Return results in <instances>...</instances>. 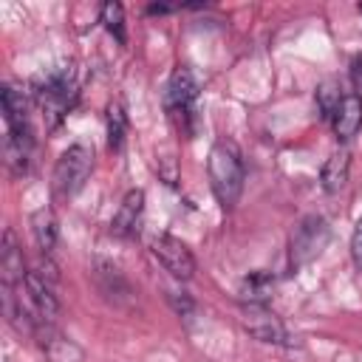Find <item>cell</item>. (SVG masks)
I'll list each match as a JSON object with an SVG mask.
<instances>
[{"instance_id":"cell-10","label":"cell","mask_w":362,"mask_h":362,"mask_svg":"<svg viewBox=\"0 0 362 362\" xmlns=\"http://www.w3.org/2000/svg\"><path fill=\"white\" fill-rule=\"evenodd\" d=\"M141 212H144V192L141 189H130L122 198V204H119V209H116V215L110 221V232L119 235V238L136 235L139 221H141Z\"/></svg>"},{"instance_id":"cell-19","label":"cell","mask_w":362,"mask_h":362,"mask_svg":"<svg viewBox=\"0 0 362 362\" xmlns=\"http://www.w3.org/2000/svg\"><path fill=\"white\" fill-rule=\"evenodd\" d=\"M351 255H354V263L362 269V215L354 226V238H351Z\"/></svg>"},{"instance_id":"cell-3","label":"cell","mask_w":362,"mask_h":362,"mask_svg":"<svg viewBox=\"0 0 362 362\" xmlns=\"http://www.w3.org/2000/svg\"><path fill=\"white\" fill-rule=\"evenodd\" d=\"M90 170H93V150H88L85 144H71L57 158L54 178H51L54 195L57 198H71L74 192H79L82 184L88 181Z\"/></svg>"},{"instance_id":"cell-20","label":"cell","mask_w":362,"mask_h":362,"mask_svg":"<svg viewBox=\"0 0 362 362\" xmlns=\"http://www.w3.org/2000/svg\"><path fill=\"white\" fill-rule=\"evenodd\" d=\"M351 74H354V82H356V88L362 90V54L354 59V68H351Z\"/></svg>"},{"instance_id":"cell-7","label":"cell","mask_w":362,"mask_h":362,"mask_svg":"<svg viewBox=\"0 0 362 362\" xmlns=\"http://www.w3.org/2000/svg\"><path fill=\"white\" fill-rule=\"evenodd\" d=\"M195 99H198V79L192 76L189 68H175L164 88V107L173 116H178V113L184 116V113H189Z\"/></svg>"},{"instance_id":"cell-12","label":"cell","mask_w":362,"mask_h":362,"mask_svg":"<svg viewBox=\"0 0 362 362\" xmlns=\"http://www.w3.org/2000/svg\"><path fill=\"white\" fill-rule=\"evenodd\" d=\"M0 102H3L6 133H31V127H28V105H25L23 90H17L14 85H3Z\"/></svg>"},{"instance_id":"cell-8","label":"cell","mask_w":362,"mask_h":362,"mask_svg":"<svg viewBox=\"0 0 362 362\" xmlns=\"http://www.w3.org/2000/svg\"><path fill=\"white\" fill-rule=\"evenodd\" d=\"M331 124L339 141H348L362 127V96L356 90H345L331 113Z\"/></svg>"},{"instance_id":"cell-17","label":"cell","mask_w":362,"mask_h":362,"mask_svg":"<svg viewBox=\"0 0 362 362\" xmlns=\"http://www.w3.org/2000/svg\"><path fill=\"white\" fill-rule=\"evenodd\" d=\"M102 23L119 42H124V8L119 3H105L102 6Z\"/></svg>"},{"instance_id":"cell-16","label":"cell","mask_w":362,"mask_h":362,"mask_svg":"<svg viewBox=\"0 0 362 362\" xmlns=\"http://www.w3.org/2000/svg\"><path fill=\"white\" fill-rule=\"evenodd\" d=\"M124 133H127V122H124L122 107H110L107 110V144H110V150H122Z\"/></svg>"},{"instance_id":"cell-5","label":"cell","mask_w":362,"mask_h":362,"mask_svg":"<svg viewBox=\"0 0 362 362\" xmlns=\"http://www.w3.org/2000/svg\"><path fill=\"white\" fill-rule=\"evenodd\" d=\"M150 252L156 255V260L175 277V280H189L195 274V257L189 252V246L167 232L156 235L150 240Z\"/></svg>"},{"instance_id":"cell-9","label":"cell","mask_w":362,"mask_h":362,"mask_svg":"<svg viewBox=\"0 0 362 362\" xmlns=\"http://www.w3.org/2000/svg\"><path fill=\"white\" fill-rule=\"evenodd\" d=\"M25 291H28V297H31V305H34V311H37V320L45 322V320H54V317H57L59 300H57V294H54L51 280L45 277V272L28 269V274H25Z\"/></svg>"},{"instance_id":"cell-2","label":"cell","mask_w":362,"mask_h":362,"mask_svg":"<svg viewBox=\"0 0 362 362\" xmlns=\"http://www.w3.org/2000/svg\"><path fill=\"white\" fill-rule=\"evenodd\" d=\"M34 99L45 110V116H51V124H57L68 113V107L76 102L74 71L71 68H54V71L37 76L34 79Z\"/></svg>"},{"instance_id":"cell-6","label":"cell","mask_w":362,"mask_h":362,"mask_svg":"<svg viewBox=\"0 0 362 362\" xmlns=\"http://www.w3.org/2000/svg\"><path fill=\"white\" fill-rule=\"evenodd\" d=\"M243 328L260 339V342H272V345H288V331L280 322L277 314H272L266 305H255L246 303L243 305Z\"/></svg>"},{"instance_id":"cell-1","label":"cell","mask_w":362,"mask_h":362,"mask_svg":"<svg viewBox=\"0 0 362 362\" xmlns=\"http://www.w3.org/2000/svg\"><path fill=\"white\" fill-rule=\"evenodd\" d=\"M206 173H209V187H212L218 204L223 209L235 206V201L240 198V189H243V161H240L238 144L229 139L215 141L209 150Z\"/></svg>"},{"instance_id":"cell-18","label":"cell","mask_w":362,"mask_h":362,"mask_svg":"<svg viewBox=\"0 0 362 362\" xmlns=\"http://www.w3.org/2000/svg\"><path fill=\"white\" fill-rule=\"evenodd\" d=\"M317 93H320V107H322V116H328V119H331V113H334V107H337V102H339V96H342V93H339L334 85H322Z\"/></svg>"},{"instance_id":"cell-4","label":"cell","mask_w":362,"mask_h":362,"mask_svg":"<svg viewBox=\"0 0 362 362\" xmlns=\"http://www.w3.org/2000/svg\"><path fill=\"white\" fill-rule=\"evenodd\" d=\"M328 235H331V229H328L325 218H320V215H305V218L294 226L291 240H288V266H291V272H297L300 266L311 263V260L325 249Z\"/></svg>"},{"instance_id":"cell-11","label":"cell","mask_w":362,"mask_h":362,"mask_svg":"<svg viewBox=\"0 0 362 362\" xmlns=\"http://www.w3.org/2000/svg\"><path fill=\"white\" fill-rule=\"evenodd\" d=\"M0 272H3V286L11 291L17 283H25V263H23V249L17 246V238L11 229L3 232V249H0Z\"/></svg>"},{"instance_id":"cell-15","label":"cell","mask_w":362,"mask_h":362,"mask_svg":"<svg viewBox=\"0 0 362 362\" xmlns=\"http://www.w3.org/2000/svg\"><path fill=\"white\" fill-rule=\"evenodd\" d=\"M31 232H34V240L42 252H51L54 243H57V221H54V212L51 209H37L31 215Z\"/></svg>"},{"instance_id":"cell-14","label":"cell","mask_w":362,"mask_h":362,"mask_svg":"<svg viewBox=\"0 0 362 362\" xmlns=\"http://www.w3.org/2000/svg\"><path fill=\"white\" fill-rule=\"evenodd\" d=\"M272 288H274V277L269 272H252L240 283L243 300L246 303H255V305H266V300L272 297Z\"/></svg>"},{"instance_id":"cell-13","label":"cell","mask_w":362,"mask_h":362,"mask_svg":"<svg viewBox=\"0 0 362 362\" xmlns=\"http://www.w3.org/2000/svg\"><path fill=\"white\" fill-rule=\"evenodd\" d=\"M348 173H351V156L348 150H337L325 158L322 164V173H320V184L325 192H339L348 181Z\"/></svg>"}]
</instances>
